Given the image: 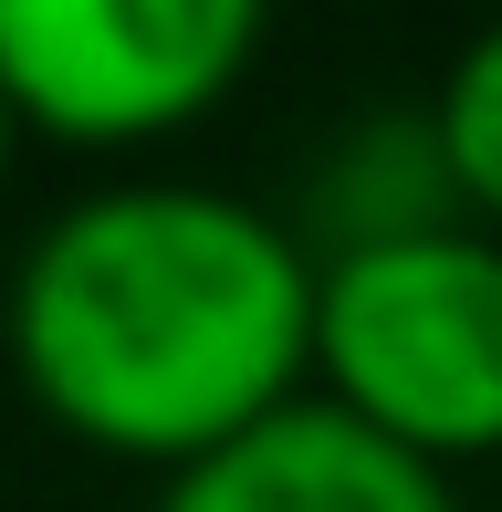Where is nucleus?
<instances>
[{
  "instance_id": "f257e3e1",
  "label": "nucleus",
  "mask_w": 502,
  "mask_h": 512,
  "mask_svg": "<svg viewBox=\"0 0 502 512\" xmlns=\"http://www.w3.org/2000/svg\"><path fill=\"white\" fill-rule=\"evenodd\" d=\"M0 356L63 439L189 471L304 398L314 241L220 189H95L21 251Z\"/></svg>"
},
{
  "instance_id": "f03ea898",
  "label": "nucleus",
  "mask_w": 502,
  "mask_h": 512,
  "mask_svg": "<svg viewBox=\"0 0 502 512\" xmlns=\"http://www.w3.org/2000/svg\"><path fill=\"white\" fill-rule=\"evenodd\" d=\"M314 398L429 460L502 450V241L471 220L314 262Z\"/></svg>"
},
{
  "instance_id": "7ed1b4c3",
  "label": "nucleus",
  "mask_w": 502,
  "mask_h": 512,
  "mask_svg": "<svg viewBox=\"0 0 502 512\" xmlns=\"http://www.w3.org/2000/svg\"><path fill=\"white\" fill-rule=\"evenodd\" d=\"M262 63L251 0H0V95L21 136L147 147L231 105Z\"/></svg>"
},
{
  "instance_id": "20e7f679",
  "label": "nucleus",
  "mask_w": 502,
  "mask_h": 512,
  "mask_svg": "<svg viewBox=\"0 0 502 512\" xmlns=\"http://www.w3.org/2000/svg\"><path fill=\"white\" fill-rule=\"evenodd\" d=\"M157 512H461V502H450V481L429 471V460L367 439L325 398H293L251 439L168 471Z\"/></svg>"
},
{
  "instance_id": "39448f33",
  "label": "nucleus",
  "mask_w": 502,
  "mask_h": 512,
  "mask_svg": "<svg viewBox=\"0 0 502 512\" xmlns=\"http://www.w3.org/2000/svg\"><path fill=\"white\" fill-rule=\"evenodd\" d=\"M429 147H440V178L471 220H502V21L461 42V63L429 95Z\"/></svg>"
},
{
  "instance_id": "423d86ee",
  "label": "nucleus",
  "mask_w": 502,
  "mask_h": 512,
  "mask_svg": "<svg viewBox=\"0 0 502 512\" xmlns=\"http://www.w3.org/2000/svg\"><path fill=\"white\" fill-rule=\"evenodd\" d=\"M11 147H21V115H11V95H0V178H11Z\"/></svg>"
}]
</instances>
